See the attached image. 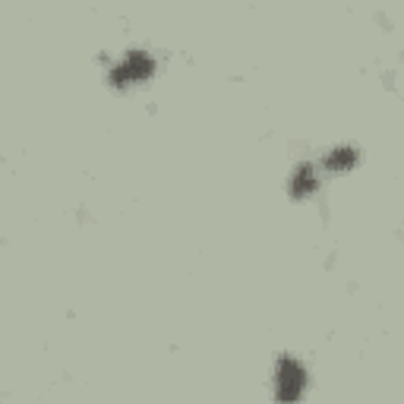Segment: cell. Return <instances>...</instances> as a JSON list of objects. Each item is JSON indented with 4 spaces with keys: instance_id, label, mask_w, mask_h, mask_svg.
Listing matches in <instances>:
<instances>
[{
    "instance_id": "6da1fadb",
    "label": "cell",
    "mask_w": 404,
    "mask_h": 404,
    "mask_svg": "<svg viewBox=\"0 0 404 404\" xmlns=\"http://www.w3.org/2000/svg\"><path fill=\"white\" fill-rule=\"evenodd\" d=\"M152 73H155V60H152L145 50H130V54L111 69V82L114 86H126V82H136V79H149Z\"/></svg>"
},
{
    "instance_id": "7a4b0ae2",
    "label": "cell",
    "mask_w": 404,
    "mask_h": 404,
    "mask_svg": "<svg viewBox=\"0 0 404 404\" xmlns=\"http://www.w3.org/2000/svg\"><path fill=\"white\" fill-rule=\"evenodd\" d=\"M303 385H307V372L297 360L284 357L278 363V401L281 404H294L303 395Z\"/></svg>"
},
{
    "instance_id": "3957f363",
    "label": "cell",
    "mask_w": 404,
    "mask_h": 404,
    "mask_svg": "<svg viewBox=\"0 0 404 404\" xmlns=\"http://www.w3.org/2000/svg\"><path fill=\"white\" fill-rule=\"evenodd\" d=\"M316 187H319V180H316L313 168H309V164H300V168L294 170V180H290V193L300 199V196H309V193H313Z\"/></svg>"
},
{
    "instance_id": "277c9868",
    "label": "cell",
    "mask_w": 404,
    "mask_h": 404,
    "mask_svg": "<svg viewBox=\"0 0 404 404\" xmlns=\"http://www.w3.org/2000/svg\"><path fill=\"white\" fill-rule=\"evenodd\" d=\"M354 164H357V149H351V145H341V149L325 155V168L332 170H344V168H354Z\"/></svg>"
}]
</instances>
